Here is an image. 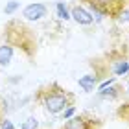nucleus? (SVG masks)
I'll return each mask as SVG.
<instances>
[{
  "label": "nucleus",
  "instance_id": "nucleus-1",
  "mask_svg": "<svg viewBox=\"0 0 129 129\" xmlns=\"http://www.w3.org/2000/svg\"><path fill=\"white\" fill-rule=\"evenodd\" d=\"M35 100L44 107L46 113L59 114V113H63L64 109L72 107L76 96L72 94V92L64 90L59 83L54 81V83H50L46 87H41V89L37 90V94H35Z\"/></svg>",
  "mask_w": 129,
  "mask_h": 129
},
{
  "label": "nucleus",
  "instance_id": "nucleus-2",
  "mask_svg": "<svg viewBox=\"0 0 129 129\" xmlns=\"http://www.w3.org/2000/svg\"><path fill=\"white\" fill-rule=\"evenodd\" d=\"M6 39H8L9 46H17L20 48L28 57L35 55V50H37V41H35V35L30 28H26L20 20H9L6 24Z\"/></svg>",
  "mask_w": 129,
  "mask_h": 129
},
{
  "label": "nucleus",
  "instance_id": "nucleus-3",
  "mask_svg": "<svg viewBox=\"0 0 129 129\" xmlns=\"http://www.w3.org/2000/svg\"><path fill=\"white\" fill-rule=\"evenodd\" d=\"M98 15L109 19H120L122 13L127 9V0H81Z\"/></svg>",
  "mask_w": 129,
  "mask_h": 129
},
{
  "label": "nucleus",
  "instance_id": "nucleus-4",
  "mask_svg": "<svg viewBox=\"0 0 129 129\" xmlns=\"http://www.w3.org/2000/svg\"><path fill=\"white\" fill-rule=\"evenodd\" d=\"M100 125L102 124L96 118H90L87 114H78V116H72L61 129H100Z\"/></svg>",
  "mask_w": 129,
  "mask_h": 129
},
{
  "label": "nucleus",
  "instance_id": "nucleus-5",
  "mask_svg": "<svg viewBox=\"0 0 129 129\" xmlns=\"http://www.w3.org/2000/svg\"><path fill=\"white\" fill-rule=\"evenodd\" d=\"M46 13H48V8H46L44 4H41V2H35V4H30V6H26L24 11H22V17H24L26 20H41L43 17H46Z\"/></svg>",
  "mask_w": 129,
  "mask_h": 129
},
{
  "label": "nucleus",
  "instance_id": "nucleus-6",
  "mask_svg": "<svg viewBox=\"0 0 129 129\" xmlns=\"http://www.w3.org/2000/svg\"><path fill=\"white\" fill-rule=\"evenodd\" d=\"M70 17H72L78 24H83V26H89V24H92V20H94L92 15L87 9H83L81 6H74L72 11H70Z\"/></svg>",
  "mask_w": 129,
  "mask_h": 129
},
{
  "label": "nucleus",
  "instance_id": "nucleus-7",
  "mask_svg": "<svg viewBox=\"0 0 129 129\" xmlns=\"http://www.w3.org/2000/svg\"><path fill=\"white\" fill-rule=\"evenodd\" d=\"M79 87L83 89L85 92H92L96 89V83H98V76L94 74H89V76H83V78H79Z\"/></svg>",
  "mask_w": 129,
  "mask_h": 129
},
{
  "label": "nucleus",
  "instance_id": "nucleus-8",
  "mask_svg": "<svg viewBox=\"0 0 129 129\" xmlns=\"http://www.w3.org/2000/svg\"><path fill=\"white\" fill-rule=\"evenodd\" d=\"M13 59V46H9L8 43H4L0 46V67H8Z\"/></svg>",
  "mask_w": 129,
  "mask_h": 129
},
{
  "label": "nucleus",
  "instance_id": "nucleus-9",
  "mask_svg": "<svg viewBox=\"0 0 129 129\" xmlns=\"http://www.w3.org/2000/svg\"><path fill=\"white\" fill-rule=\"evenodd\" d=\"M113 72L116 76H124L129 72V61L125 59V57H120V59H116L114 64H113Z\"/></svg>",
  "mask_w": 129,
  "mask_h": 129
},
{
  "label": "nucleus",
  "instance_id": "nucleus-10",
  "mask_svg": "<svg viewBox=\"0 0 129 129\" xmlns=\"http://www.w3.org/2000/svg\"><path fill=\"white\" fill-rule=\"evenodd\" d=\"M98 94L102 98L114 100V98H118L122 94V89H120V87H116V85H111V87H107V89H103V90H98Z\"/></svg>",
  "mask_w": 129,
  "mask_h": 129
},
{
  "label": "nucleus",
  "instance_id": "nucleus-11",
  "mask_svg": "<svg viewBox=\"0 0 129 129\" xmlns=\"http://www.w3.org/2000/svg\"><path fill=\"white\" fill-rule=\"evenodd\" d=\"M55 9H57V17H59L61 20H68L70 19V13H68L67 6H64L63 2H57L55 4Z\"/></svg>",
  "mask_w": 129,
  "mask_h": 129
},
{
  "label": "nucleus",
  "instance_id": "nucleus-12",
  "mask_svg": "<svg viewBox=\"0 0 129 129\" xmlns=\"http://www.w3.org/2000/svg\"><path fill=\"white\" fill-rule=\"evenodd\" d=\"M39 127V122L33 118V116H30V118H26L24 122H22L20 129H37Z\"/></svg>",
  "mask_w": 129,
  "mask_h": 129
},
{
  "label": "nucleus",
  "instance_id": "nucleus-13",
  "mask_svg": "<svg viewBox=\"0 0 129 129\" xmlns=\"http://www.w3.org/2000/svg\"><path fill=\"white\" fill-rule=\"evenodd\" d=\"M19 2H17V0H11V2H8V4H6V8H4V13L6 15H13L15 13V11L17 9H19Z\"/></svg>",
  "mask_w": 129,
  "mask_h": 129
},
{
  "label": "nucleus",
  "instance_id": "nucleus-14",
  "mask_svg": "<svg viewBox=\"0 0 129 129\" xmlns=\"http://www.w3.org/2000/svg\"><path fill=\"white\" fill-rule=\"evenodd\" d=\"M118 116L129 122V102H127V103H124V105H122V107L118 109Z\"/></svg>",
  "mask_w": 129,
  "mask_h": 129
},
{
  "label": "nucleus",
  "instance_id": "nucleus-15",
  "mask_svg": "<svg viewBox=\"0 0 129 129\" xmlns=\"http://www.w3.org/2000/svg\"><path fill=\"white\" fill-rule=\"evenodd\" d=\"M74 113H76V107L72 105V107H68V109H64L63 111V120H70L74 116Z\"/></svg>",
  "mask_w": 129,
  "mask_h": 129
},
{
  "label": "nucleus",
  "instance_id": "nucleus-16",
  "mask_svg": "<svg viewBox=\"0 0 129 129\" xmlns=\"http://www.w3.org/2000/svg\"><path fill=\"white\" fill-rule=\"evenodd\" d=\"M0 129H15V125H13L11 120L4 118V120H0Z\"/></svg>",
  "mask_w": 129,
  "mask_h": 129
},
{
  "label": "nucleus",
  "instance_id": "nucleus-17",
  "mask_svg": "<svg viewBox=\"0 0 129 129\" xmlns=\"http://www.w3.org/2000/svg\"><path fill=\"white\" fill-rule=\"evenodd\" d=\"M114 81H116V78H111V79H107V81H103V83L98 87V90H103V89H107V87L114 85Z\"/></svg>",
  "mask_w": 129,
  "mask_h": 129
},
{
  "label": "nucleus",
  "instance_id": "nucleus-18",
  "mask_svg": "<svg viewBox=\"0 0 129 129\" xmlns=\"http://www.w3.org/2000/svg\"><path fill=\"white\" fill-rule=\"evenodd\" d=\"M127 90H129V83H127Z\"/></svg>",
  "mask_w": 129,
  "mask_h": 129
},
{
  "label": "nucleus",
  "instance_id": "nucleus-19",
  "mask_svg": "<svg viewBox=\"0 0 129 129\" xmlns=\"http://www.w3.org/2000/svg\"><path fill=\"white\" fill-rule=\"evenodd\" d=\"M127 61H129V59H127Z\"/></svg>",
  "mask_w": 129,
  "mask_h": 129
}]
</instances>
